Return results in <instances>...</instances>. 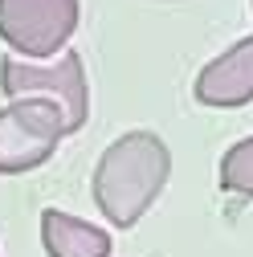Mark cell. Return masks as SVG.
<instances>
[{
	"label": "cell",
	"instance_id": "6da1fadb",
	"mask_svg": "<svg viewBox=\"0 0 253 257\" xmlns=\"http://www.w3.org/2000/svg\"><path fill=\"white\" fill-rule=\"evenodd\" d=\"M172 176V151L155 131L118 135L94 164V204L114 229H135Z\"/></svg>",
	"mask_w": 253,
	"mask_h": 257
},
{
	"label": "cell",
	"instance_id": "8992f818",
	"mask_svg": "<svg viewBox=\"0 0 253 257\" xmlns=\"http://www.w3.org/2000/svg\"><path fill=\"white\" fill-rule=\"evenodd\" d=\"M41 245L49 257H110V233L61 208L41 212Z\"/></svg>",
	"mask_w": 253,
	"mask_h": 257
},
{
	"label": "cell",
	"instance_id": "277c9868",
	"mask_svg": "<svg viewBox=\"0 0 253 257\" xmlns=\"http://www.w3.org/2000/svg\"><path fill=\"white\" fill-rule=\"evenodd\" d=\"M78 17V0H0V41L25 61H45L66 49Z\"/></svg>",
	"mask_w": 253,
	"mask_h": 257
},
{
	"label": "cell",
	"instance_id": "ba28073f",
	"mask_svg": "<svg viewBox=\"0 0 253 257\" xmlns=\"http://www.w3.org/2000/svg\"><path fill=\"white\" fill-rule=\"evenodd\" d=\"M249 5H253V0H249Z\"/></svg>",
	"mask_w": 253,
	"mask_h": 257
},
{
	"label": "cell",
	"instance_id": "3957f363",
	"mask_svg": "<svg viewBox=\"0 0 253 257\" xmlns=\"http://www.w3.org/2000/svg\"><path fill=\"white\" fill-rule=\"evenodd\" d=\"M66 139V118L49 98H9L0 106V176H25Z\"/></svg>",
	"mask_w": 253,
	"mask_h": 257
},
{
	"label": "cell",
	"instance_id": "7a4b0ae2",
	"mask_svg": "<svg viewBox=\"0 0 253 257\" xmlns=\"http://www.w3.org/2000/svg\"><path fill=\"white\" fill-rule=\"evenodd\" d=\"M0 94L9 98H49L57 102L66 118V135L82 131L90 114V86H86V66L82 53L66 49L53 61H25V57H5L0 61Z\"/></svg>",
	"mask_w": 253,
	"mask_h": 257
},
{
	"label": "cell",
	"instance_id": "5b68a950",
	"mask_svg": "<svg viewBox=\"0 0 253 257\" xmlns=\"http://www.w3.org/2000/svg\"><path fill=\"white\" fill-rule=\"evenodd\" d=\"M192 94L200 106H220V110L253 102V37H241L233 49L212 57L196 74Z\"/></svg>",
	"mask_w": 253,
	"mask_h": 257
},
{
	"label": "cell",
	"instance_id": "52a82bcc",
	"mask_svg": "<svg viewBox=\"0 0 253 257\" xmlns=\"http://www.w3.org/2000/svg\"><path fill=\"white\" fill-rule=\"evenodd\" d=\"M220 188L233 192V196H245L253 200V135L233 143L225 155H220Z\"/></svg>",
	"mask_w": 253,
	"mask_h": 257
}]
</instances>
